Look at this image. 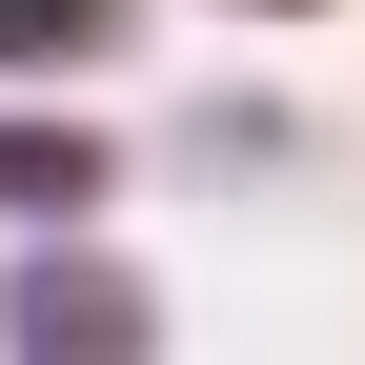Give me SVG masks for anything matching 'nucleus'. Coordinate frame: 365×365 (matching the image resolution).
<instances>
[{"label": "nucleus", "instance_id": "2", "mask_svg": "<svg viewBox=\"0 0 365 365\" xmlns=\"http://www.w3.org/2000/svg\"><path fill=\"white\" fill-rule=\"evenodd\" d=\"M81 182H102L81 122H0V203H81Z\"/></svg>", "mask_w": 365, "mask_h": 365}, {"label": "nucleus", "instance_id": "1", "mask_svg": "<svg viewBox=\"0 0 365 365\" xmlns=\"http://www.w3.org/2000/svg\"><path fill=\"white\" fill-rule=\"evenodd\" d=\"M0 345H21V365H143V284H122V264H41Z\"/></svg>", "mask_w": 365, "mask_h": 365}, {"label": "nucleus", "instance_id": "3", "mask_svg": "<svg viewBox=\"0 0 365 365\" xmlns=\"http://www.w3.org/2000/svg\"><path fill=\"white\" fill-rule=\"evenodd\" d=\"M122 0H0V61H102Z\"/></svg>", "mask_w": 365, "mask_h": 365}]
</instances>
